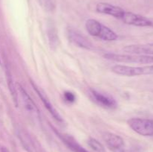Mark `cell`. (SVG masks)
<instances>
[{
  "instance_id": "obj_1",
  "label": "cell",
  "mask_w": 153,
  "mask_h": 152,
  "mask_svg": "<svg viewBox=\"0 0 153 152\" xmlns=\"http://www.w3.org/2000/svg\"><path fill=\"white\" fill-rule=\"evenodd\" d=\"M85 28L91 36L97 37L105 41H114L118 37L114 31L96 19H88L85 23Z\"/></svg>"
},
{
  "instance_id": "obj_10",
  "label": "cell",
  "mask_w": 153,
  "mask_h": 152,
  "mask_svg": "<svg viewBox=\"0 0 153 152\" xmlns=\"http://www.w3.org/2000/svg\"><path fill=\"white\" fill-rule=\"evenodd\" d=\"M91 94L94 101L99 105L102 106V107H105V108L113 109L117 107V101L113 98H111V97L108 96L107 95L101 93V92H97V90L91 89Z\"/></svg>"
},
{
  "instance_id": "obj_13",
  "label": "cell",
  "mask_w": 153,
  "mask_h": 152,
  "mask_svg": "<svg viewBox=\"0 0 153 152\" xmlns=\"http://www.w3.org/2000/svg\"><path fill=\"white\" fill-rule=\"evenodd\" d=\"M60 135V134H59ZM61 138L62 139L63 141L67 144V145L70 148V149L73 151L74 152H88V151L85 150L84 148L79 145L73 138L70 137H66L64 135H60Z\"/></svg>"
},
{
  "instance_id": "obj_9",
  "label": "cell",
  "mask_w": 153,
  "mask_h": 152,
  "mask_svg": "<svg viewBox=\"0 0 153 152\" xmlns=\"http://www.w3.org/2000/svg\"><path fill=\"white\" fill-rule=\"evenodd\" d=\"M123 51L130 55H153V43L129 45L124 47Z\"/></svg>"
},
{
  "instance_id": "obj_3",
  "label": "cell",
  "mask_w": 153,
  "mask_h": 152,
  "mask_svg": "<svg viewBox=\"0 0 153 152\" xmlns=\"http://www.w3.org/2000/svg\"><path fill=\"white\" fill-rule=\"evenodd\" d=\"M105 58L110 61L122 63H135L141 64L153 63V55H120L108 53L104 55Z\"/></svg>"
},
{
  "instance_id": "obj_17",
  "label": "cell",
  "mask_w": 153,
  "mask_h": 152,
  "mask_svg": "<svg viewBox=\"0 0 153 152\" xmlns=\"http://www.w3.org/2000/svg\"><path fill=\"white\" fill-rule=\"evenodd\" d=\"M48 36H49V42L51 43V46H55L58 43V37H57L56 30L53 27L49 28L48 31Z\"/></svg>"
},
{
  "instance_id": "obj_15",
  "label": "cell",
  "mask_w": 153,
  "mask_h": 152,
  "mask_svg": "<svg viewBox=\"0 0 153 152\" xmlns=\"http://www.w3.org/2000/svg\"><path fill=\"white\" fill-rule=\"evenodd\" d=\"M7 85H8L9 91L11 95L12 99H13V103H14L15 106L18 107L19 104V101H18V96H17V92H16V88L15 85L13 84V80H12L11 76L10 75L9 73H7Z\"/></svg>"
},
{
  "instance_id": "obj_11",
  "label": "cell",
  "mask_w": 153,
  "mask_h": 152,
  "mask_svg": "<svg viewBox=\"0 0 153 152\" xmlns=\"http://www.w3.org/2000/svg\"><path fill=\"white\" fill-rule=\"evenodd\" d=\"M103 139L109 148L116 152L120 149L123 148L124 141L122 137L112 133H105L103 135Z\"/></svg>"
},
{
  "instance_id": "obj_20",
  "label": "cell",
  "mask_w": 153,
  "mask_h": 152,
  "mask_svg": "<svg viewBox=\"0 0 153 152\" xmlns=\"http://www.w3.org/2000/svg\"><path fill=\"white\" fill-rule=\"evenodd\" d=\"M116 152H131V151H127V150H125V149L122 148V149H120V150L117 151Z\"/></svg>"
},
{
  "instance_id": "obj_19",
  "label": "cell",
  "mask_w": 153,
  "mask_h": 152,
  "mask_svg": "<svg viewBox=\"0 0 153 152\" xmlns=\"http://www.w3.org/2000/svg\"><path fill=\"white\" fill-rule=\"evenodd\" d=\"M41 2L43 4V5H44V7L46 9L52 8V2H51V0H41Z\"/></svg>"
},
{
  "instance_id": "obj_18",
  "label": "cell",
  "mask_w": 153,
  "mask_h": 152,
  "mask_svg": "<svg viewBox=\"0 0 153 152\" xmlns=\"http://www.w3.org/2000/svg\"><path fill=\"white\" fill-rule=\"evenodd\" d=\"M64 98L68 102L72 103V102H74L75 100H76V95L73 93V92H64Z\"/></svg>"
},
{
  "instance_id": "obj_14",
  "label": "cell",
  "mask_w": 153,
  "mask_h": 152,
  "mask_svg": "<svg viewBox=\"0 0 153 152\" xmlns=\"http://www.w3.org/2000/svg\"><path fill=\"white\" fill-rule=\"evenodd\" d=\"M18 137H19V139H20L21 143L23 145L24 148L28 152H32L33 151V145L32 142H31V139L26 134V133L24 132L23 131H20L18 132Z\"/></svg>"
},
{
  "instance_id": "obj_7",
  "label": "cell",
  "mask_w": 153,
  "mask_h": 152,
  "mask_svg": "<svg viewBox=\"0 0 153 152\" xmlns=\"http://www.w3.org/2000/svg\"><path fill=\"white\" fill-rule=\"evenodd\" d=\"M96 10L98 13L110 15V16L120 19H122L123 16L125 13V10L120 7L105 2L98 3L96 7Z\"/></svg>"
},
{
  "instance_id": "obj_4",
  "label": "cell",
  "mask_w": 153,
  "mask_h": 152,
  "mask_svg": "<svg viewBox=\"0 0 153 152\" xmlns=\"http://www.w3.org/2000/svg\"><path fill=\"white\" fill-rule=\"evenodd\" d=\"M130 128L143 137L153 136V119L143 118H132L128 120Z\"/></svg>"
},
{
  "instance_id": "obj_6",
  "label": "cell",
  "mask_w": 153,
  "mask_h": 152,
  "mask_svg": "<svg viewBox=\"0 0 153 152\" xmlns=\"http://www.w3.org/2000/svg\"><path fill=\"white\" fill-rule=\"evenodd\" d=\"M121 19L124 23L127 25H134V26L149 27L153 25L152 22L149 19L141 15L131 13V12L125 11V13Z\"/></svg>"
},
{
  "instance_id": "obj_12",
  "label": "cell",
  "mask_w": 153,
  "mask_h": 152,
  "mask_svg": "<svg viewBox=\"0 0 153 152\" xmlns=\"http://www.w3.org/2000/svg\"><path fill=\"white\" fill-rule=\"evenodd\" d=\"M68 36L71 42H73L76 46H78L79 47L86 49H91L93 48L92 43L89 41V40H88L82 34L78 33L77 31L70 30L68 32Z\"/></svg>"
},
{
  "instance_id": "obj_5",
  "label": "cell",
  "mask_w": 153,
  "mask_h": 152,
  "mask_svg": "<svg viewBox=\"0 0 153 152\" xmlns=\"http://www.w3.org/2000/svg\"><path fill=\"white\" fill-rule=\"evenodd\" d=\"M16 89L19 91V95L22 99V104L25 108V111L28 113V116L32 118L34 121H39L40 119V111H39L38 107L34 102L32 98L30 97V95L27 93L25 89L21 86L19 83H16Z\"/></svg>"
},
{
  "instance_id": "obj_2",
  "label": "cell",
  "mask_w": 153,
  "mask_h": 152,
  "mask_svg": "<svg viewBox=\"0 0 153 152\" xmlns=\"http://www.w3.org/2000/svg\"><path fill=\"white\" fill-rule=\"evenodd\" d=\"M114 73L119 75L134 77L143 75L153 74V65L144 66H129L126 65H115L111 68Z\"/></svg>"
},
{
  "instance_id": "obj_21",
  "label": "cell",
  "mask_w": 153,
  "mask_h": 152,
  "mask_svg": "<svg viewBox=\"0 0 153 152\" xmlns=\"http://www.w3.org/2000/svg\"><path fill=\"white\" fill-rule=\"evenodd\" d=\"M1 152H9L8 150H7V148H4V147L1 148Z\"/></svg>"
},
{
  "instance_id": "obj_8",
  "label": "cell",
  "mask_w": 153,
  "mask_h": 152,
  "mask_svg": "<svg viewBox=\"0 0 153 152\" xmlns=\"http://www.w3.org/2000/svg\"><path fill=\"white\" fill-rule=\"evenodd\" d=\"M31 86H32L33 89L35 90V92H37V94L38 95V96L40 97V100L42 101L43 104H44L45 107L47 109V110L49 112V113H50V114L53 116L54 119H55V120L58 121V122H63L62 117L61 116V115L58 113V112L57 111L56 109H55V107H53V105L51 104L50 101L48 99L47 97H46V95L43 93V92L41 91V89H40V88H39L38 86L36 85V83H34V81H32L31 80Z\"/></svg>"
},
{
  "instance_id": "obj_16",
  "label": "cell",
  "mask_w": 153,
  "mask_h": 152,
  "mask_svg": "<svg viewBox=\"0 0 153 152\" xmlns=\"http://www.w3.org/2000/svg\"><path fill=\"white\" fill-rule=\"evenodd\" d=\"M88 145L90 147L96 152H105L104 146L96 139L90 138L88 140Z\"/></svg>"
}]
</instances>
